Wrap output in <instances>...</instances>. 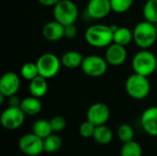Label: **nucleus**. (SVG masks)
<instances>
[{
	"instance_id": "nucleus-1",
	"label": "nucleus",
	"mask_w": 157,
	"mask_h": 156,
	"mask_svg": "<svg viewBox=\"0 0 157 156\" xmlns=\"http://www.w3.org/2000/svg\"><path fill=\"white\" fill-rule=\"evenodd\" d=\"M85 40L94 48H107L113 43V30L110 26L95 24L86 29Z\"/></svg>"
},
{
	"instance_id": "nucleus-2",
	"label": "nucleus",
	"mask_w": 157,
	"mask_h": 156,
	"mask_svg": "<svg viewBox=\"0 0 157 156\" xmlns=\"http://www.w3.org/2000/svg\"><path fill=\"white\" fill-rule=\"evenodd\" d=\"M133 41L142 50H148L155 45L157 40L155 25L147 20L136 24L133 30Z\"/></svg>"
},
{
	"instance_id": "nucleus-3",
	"label": "nucleus",
	"mask_w": 157,
	"mask_h": 156,
	"mask_svg": "<svg viewBox=\"0 0 157 156\" xmlns=\"http://www.w3.org/2000/svg\"><path fill=\"white\" fill-rule=\"evenodd\" d=\"M127 94L133 99L142 100L146 98L151 91V85L147 76L138 74L130 75L125 82Z\"/></svg>"
},
{
	"instance_id": "nucleus-4",
	"label": "nucleus",
	"mask_w": 157,
	"mask_h": 156,
	"mask_svg": "<svg viewBox=\"0 0 157 156\" xmlns=\"http://www.w3.org/2000/svg\"><path fill=\"white\" fill-rule=\"evenodd\" d=\"M156 65V56L148 50H142L138 51L132 62L133 72L147 77L155 73Z\"/></svg>"
},
{
	"instance_id": "nucleus-5",
	"label": "nucleus",
	"mask_w": 157,
	"mask_h": 156,
	"mask_svg": "<svg viewBox=\"0 0 157 156\" xmlns=\"http://www.w3.org/2000/svg\"><path fill=\"white\" fill-rule=\"evenodd\" d=\"M79 11L72 0H60L53 6L54 19L63 26L75 24L78 18Z\"/></svg>"
},
{
	"instance_id": "nucleus-6",
	"label": "nucleus",
	"mask_w": 157,
	"mask_h": 156,
	"mask_svg": "<svg viewBox=\"0 0 157 156\" xmlns=\"http://www.w3.org/2000/svg\"><path fill=\"white\" fill-rule=\"evenodd\" d=\"M39 74L46 79L52 78L56 76L60 70L62 65L61 59L58 58L57 55L52 52H46L41 54L37 62H36Z\"/></svg>"
},
{
	"instance_id": "nucleus-7",
	"label": "nucleus",
	"mask_w": 157,
	"mask_h": 156,
	"mask_svg": "<svg viewBox=\"0 0 157 156\" xmlns=\"http://www.w3.org/2000/svg\"><path fill=\"white\" fill-rule=\"evenodd\" d=\"M108 62L99 55H88L84 57L81 64L83 73L90 77H100L104 75L108 70Z\"/></svg>"
},
{
	"instance_id": "nucleus-8",
	"label": "nucleus",
	"mask_w": 157,
	"mask_h": 156,
	"mask_svg": "<svg viewBox=\"0 0 157 156\" xmlns=\"http://www.w3.org/2000/svg\"><path fill=\"white\" fill-rule=\"evenodd\" d=\"M20 152L28 156H38L44 152V140L36 134L27 133L18 140Z\"/></svg>"
},
{
	"instance_id": "nucleus-9",
	"label": "nucleus",
	"mask_w": 157,
	"mask_h": 156,
	"mask_svg": "<svg viewBox=\"0 0 157 156\" xmlns=\"http://www.w3.org/2000/svg\"><path fill=\"white\" fill-rule=\"evenodd\" d=\"M26 114L20 108V107H9L6 108L1 114L0 122L1 125L8 131H14L20 128L25 121Z\"/></svg>"
},
{
	"instance_id": "nucleus-10",
	"label": "nucleus",
	"mask_w": 157,
	"mask_h": 156,
	"mask_svg": "<svg viewBox=\"0 0 157 156\" xmlns=\"http://www.w3.org/2000/svg\"><path fill=\"white\" fill-rule=\"evenodd\" d=\"M110 117L109 108L102 102L92 104L86 112V120L92 122L96 127L105 125Z\"/></svg>"
},
{
	"instance_id": "nucleus-11",
	"label": "nucleus",
	"mask_w": 157,
	"mask_h": 156,
	"mask_svg": "<svg viewBox=\"0 0 157 156\" xmlns=\"http://www.w3.org/2000/svg\"><path fill=\"white\" fill-rule=\"evenodd\" d=\"M20 87V78L19 75L14 72L5 73L0 79V94L5 97H9L11 96L17 95Z\"/></svg>"
},
{
	"instance_id": "nucleus-12",
	"label": "nucleus",
	"mask_w": 157,
	"mask_h": 156,
	"mask_svg": "<svg viewBox=\"0 0 157 156\" xmlns=\"http://www.w3.org/2000/svg\"><path fill=\"white\" fill-rule=\"evenodd\" d=\"M112 11L109 0H89L86 6V13L92 19H102Z\"/></svg>"
},
{
	"instance_id": "nucleus-13",
	"label": "nucleus",
	"mask_w": 157,
	"mask_h": 156,
	"mask_svg": "<svg viewBox=\"0 0 157 156\" xmlns=\"http://www.w3.org/2000/svg\"><path fill=\"white\" fill-rule=\"evenodd\" d=\"M105 59L108 63L112 66H120L123 64L127 59L126 47L114 42L111 43L109 47H107Z\"/></svg>"
},
{
	"instance_id": "nucleus-14",
	"label": "nucleus",
	"mask_w": 157,
	"mask_h": 156,
	"mask_svg": "<svg viewBox=\"0 0 157 156\" xmlns=\"http://www.w3.org/2000/svg\"><path fill=\"white\" fill-rule=\"evenodd\" d=\"M141 125L143 130L149 135L157 136V107L146 108L141 116Z\"/></svg>"
},
{
	"instance_id": "nucleus-15",
	"label": "nucleus",
	"mask_w": 157,
	"mask_h": 156,
	"mask_svg": "<svg viewBox=\"0 0 157 156\" xmlns=\"http://www.w3.org/2000/svg\"><path fill=\"white\" fill-rule=\"evenodd\" d=\"M41 33L45 40L49 41H58L64 38V26L54 19L47 22L43 26Z\"/></svg>"
},
{
	"instance_id": "nucleus-16",
	"label": "nucleus",
	"mask_w": 157,
	"mask_h": 156,
	"mask_svg": "<svg viewBox=\"0 0 157 156\" xmlns=\"http://www.w3.org/2000/svg\"><path fill=\"white\" fill-rule=\"evenodd\" d=\"M29 91L30 93V96H33L38 98L43 97L48 92L47 79L40 75H38L37 77L29 81Z\"/></svg>"
},
{
	"instance_id": "nucleus-17",
	"label": "nucleus",
	"mask_w": 157,
	"mask_h": 156,
	"mask_svg": "<svg viewBox=\"0 0 157 156\" xmlns=\"http://www.w3.org/2000/svg\"><path fill=\"white\" fill-rule=\"evenodd\" d=\"M19 107L23 110V112L28 116H35L39 114L42 108V105L40 98L35 97L33 96L23 98L21 100Z\"/></svg>"
},
{
	"instance_id": "nucleus-18",
	"label": "nucleus",
	"mask_w": 157,
	"mask_h": 156,
	"mask_svg": "<svg viewBox=\"0 0 157 156\" xmlns=\"http://www.w3.org/2000/svg\"><path fill=\"white\" fill-rule=\"evenodd\" d=\"M84 56L77 51H68L61 57L62 65L67 69H75L81 67Z\"/></svg>"
},
{
	"instance_id": "nucleus-19",
	"label": "nucleus",
	"mask_w": 157,
	"mask_h": 156,
	"mask_svg": "<svg viewBox=\"0 0 157 156\" xmlns=\"http://www.w3.org/2000/svg\"><path fill=\"white\" fill-rule=\"evenodd\" d=\"M93 139L98 144L107 145V144H109L112 142V140H113V132H112L110 128L106 126V124L97 126L96 130H95V132H94V135H93Z\"/></svg>"
},
{
	"instance_id": "nucleus-20",
	"label": "nucleus",
	"mask_w": 157,
	"mask_h": 156,
	"mask_svg": "<svg viewBox=\"0 0 157 156\" xmlns=\"http://www.w3.org/2000/svg\"><path fill=\"white\" fill-rule=\"evenodd\" d=\"M133 40V32L132 29L126 27H118L116 30L113 31V42L127 46Z\"/></svg>"
},
{
	"instance_id": "nucleus-21",
	"label": "nucleus",
	"mask_w": 157,
	"mask_h": 156,
	"mask_svg": "<svg viewBox=\"0 0 157 156\" xmlns=\"http://www.w3.org/2000/svg\"><path fill=\"white\" fill-rule=\"evenodd\" d=\"M32 132L41 139H45L50 136L53 131L50 123V120H38L32 125Z\"/></svg>"
},
{
	"instance_id": "nucleus-22",
	"label": "nucleus",
	"mask_w": 157,
	"mask_h": 156,
	"mask_svg": "<svg viewBox=\"0 0 157 156\" xmlns=\"http://www.w3.org/2000/svg\"><path fill=\"white\" fill-rule=\"evenodd\" d=\"M63 141L57 134L52 133L50 136L44 139V152L47 154H54L61 149Z\"/></svg>"
},
{
	"instance_id": "nucleus-23",
	"label": "nucleus",
	"mask_w": 157,
	"mask_h": 156,
	"mask_svg": "<svg viewBox=\"0 0 157 156\" xmlns=\"http://www.w3.org/2000/svg\"><path fill=\"white\" fill-rule=\"evenodd\" d=\"M144 20L155 24L157 22V0H147L143 8Z\"/></svg>"
},
{
	"instance_id": "nucleus-24",
	"label": "nucleus",
	"mask_w": 157,
	"mask_h": 156,
	"mask_svg": "<svg viewBox=\"0 0 157 156\" xmlns=\"http://www.w3.org/2000/svg\"><path fill=\"white\" fill-rule=\"evenodd\" d=\"M142 146L135 141L124 143L121 149V156H142Z\"/></svg>"
},
{
	"instance_id": "nucleus-25",
	"label": "nucleus",
	"mask_w": 157,
	"mask_h": 156,
	"mask_svg": "<svg viewBox=\"0 0 157 156\" xmlns=\"http://www.w3.org/2000/svg\"><path fill=\"white\" fill-rule=\"evenodd\" d=\"M20 75L22 78L28 81H31L39 74L38 67L36 63H26L20 68Z\"/></svg>"
},
{
	"instance_id": "nucleus-26",
	"label": "nucleus",
	"mask_w": 157,
	"mask_h": 156,
	"mask_svg": "<svg viewBox=\"0 0 157 156\" xmlns=\"http://www.w3.org/2000/svg\"><path fill=\"white\" fill-rule=\"evenodd\" d=\"M117 134H118V138L123 143L131 142L134 138L133 128L130 124H127V123H123V124L120 125V127L117 130Z\"/></svg>"
},
{
	"instance_id": "nucleus-27",
	"label": "nucleus",
	"mask_w": 157,
	"mask_h": 156,
	"mask_svg": "<svg viewBox=\"0 0 157 156\" xmlns=\"http://www.w3.org/2000/svg\"><path fill=\"white\" fill-rule=\"evenodd\" d=\"M113 12L122 14L129 11L133 4V0H109Z\"/></svg>"
},
{
	"instance_id": "nucleus-28",
	"label": "nucleus",
	"mask_w": 157,
	"mask_h": 156,
	"mask_svg": "<svg viewBox=\"0 0 157 156\" xmlns=\"http://www.w3.org/2000/svg\"><path fill=\"white\" fill-rule=\"evenodd\" d=\"M95 130H96V126L92 122H90V121H88L86 120V121L83 122L80 125V127H79V134L85 139L93 138Z\"/></svg>"
},
{
	"instance_id": "nucleus-29",
	"label": "nucleus",
	"mask_w": 157,
	"mask_h": 156,
	"mask_svg": "<svg viewBox=\"0 0 157 156\" xmlns=\"http://www.w3.org/2000/svg\"><path fill=\"white\" fill-rule=\"evenodd\" d=\"M50 123L53 132H61L66 127V120L62 116H54L50 120Z\"/></svg>"
},
{
	"instance_id": "nucleus-30",
	"label": "nucleus",
	"mask_w": 157,
	"mask_h": 156,
	"mask_svg": "<svg viewBox=\"0 0 157 156\" xmlns=\"http://www.w3.org/2000/svg\"><path fill=\"white\" fill-rule=\"evenodd\" d=\"M77 35V29L75 24H70L67 26H64V37L72 40L75 38Z\"/></svg>"
},
{
	"instance_id": "nucleus-31",
	"label": "nucleus",
	"mask_w": 157,
	"mask_h": 156,
	"mask_svg": "<svg viewBox=\"0 0 157 156\" xmlns=\"http://www.w3.org/2000/svg\"><path fill=\"white\" fill-rule=\"evenodd\" d=\"M7 101H8L9 107H19L20 103H21V100L19 99V97L17 95H14V96L7 97Z\"/></svg>"
},
{
	"instance_id": "nucleus-32",
	"label": "nucleus",
	"mask_w": 157,
	"mask_h": 156,
	"mask_svg": "<svg viewBox=\"0 0 157 156\" xmlns=\"http://www.w3.org/2000/svg\"><path fill=\"white\" fill-rule=\"evenodd\" d=\"M44 6H54L60 0H38Z\"/></svg>"
},
{
	"instance_id": "nucleus-33",
	"label": "nucleus",
	"mask_w": 157,
	"mask_h": 156,
	"mask_svg": "<svg viewBox=\"0 0 157 156\" xmlns=\"http://www.w3.org/2000/svg\"><path fill=\"white\" fill-rule=\"evenodd\" d=\"M6 97H5L4 95H2V94H0V105H3L4 104V101H5V98H6Z\"/></svg>"
},
{
	"instance_id": "nucleus-34",
	"label": "nucleus",
	"mask_w": 157,
	"mask_h": 156,
	"mask_svg": "<svg viewBox=\"0 0 157 156\" xmlns=\"http://www.w3.org/2000/svg\"><path fill=\"white\" fill-rule=\"evenodd\" d=\"M155 74H157V65H156V70H155Z\"/></svg>"
},
{
	"instance_id": "nucleus-35",
	"label": "nucleus",
	"mask_w": 157,
	"mask_h": 156,
	"mask_svg": "<svg viewBox=\"0 0 157 156\" xmlns=\"http://www.w3.org/2000/svg\"><path fill=\"white\" fill-rule=\"evenodd\" d=\"M155 27H156V29H157V22L155 23Z\"/></svg>"
}]
</instances>
